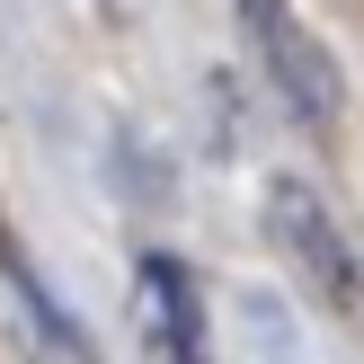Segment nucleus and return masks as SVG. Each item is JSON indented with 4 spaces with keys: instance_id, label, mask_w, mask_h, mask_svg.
I'll return each mask as SVG.
<instances>
[{
    "instance_id": "1",
    "label": "nucleus",
    "mask_w": 364,
    "mask_h": 364,
    "mask_svg": "<svg viewBox=\"0 0 364 364\" xmlns=\"http://www.w3.org/2000/svg\"><path fill=\"white\" fill-rule=\"evenodd\" d=\"M258 223H267V249L311 284V302L364 338V240L338 223V205L311 187V178L276 169V178L258 187Z\"/></svg>"
},
{
    "instance_id": "2",
    "label": "nucleus",
    "mask_w": 364,
    "mask_h": 364,
    "mask_svg": "<svg viewBox=\"0 0 364 364\" xmlns=\"http://www.w3.org/2000/svg\"><path fill=\"white\" fill-rule=\"evenodd\" d=\"M231 18H240V36H249V53H258V71L276 80V98L294 107L311 134H338L347 80H338L329 45L311 36V18H302L294 0H231Z\"/></svg>"
},
{
    "instance_id": "3",
    "label": "nucleus",
    "mask_w": 364,
    "mask_h": 364,
    "mask_svg": "<svg viewBox=\"0 0 364 364\" xmlns=\"http://www.w3.org/2000/svg\"><path fill=\"white\" fill-rule=\"evenodd\" d=\"M134 355L142 364H213L205 338V294L169 249H142L134 258Z\"/></svg>"
},
{
    "instance_id": "4",
    "label": "nucleus",
    "mask_w": 364,
    "mask_h": 364,
    "mask_svg": "<svg viewBox=\"0 0 364 364\" xmlns=\"http://www.w3.org/2000/svg\"><path fill=\"white\" fill-rule=\"evenodd\" d=\"M0 284L18 294V311H27V338H36V347H53L63 364H98V347H89V329H80V320L63 311V302H53V284L36 276L27 240H18L9 223H0Z\"/></svg>"
}]
</instances>
